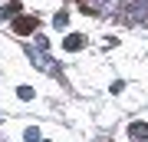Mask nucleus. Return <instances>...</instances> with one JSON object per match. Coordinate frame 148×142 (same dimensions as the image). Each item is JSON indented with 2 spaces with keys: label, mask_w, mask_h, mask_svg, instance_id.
Returning a JSON list of instances; mask_svg holds the SVG:
<instances>
[{
  "label": "nucleus",
  "mask_w": 148,
  "mask_h": 142,
  "mask_svg": "<svg viewBox=\"0 0 148 142\" xmlns=\"http://www.w3.org/2000/svg\"><path fill=\"white\" fill-rule=\"evenodd\" d=\"M122 20L128 26H145L148 23V0H128L125 10H122Z\"/></svg>",
  "instance_id": "1"
},
{
  "label": "nucleus",
  "mask_w": 148,
  "mask_h": 142,
  "mask_svg": "<svg viewBox=\"0 0 148 142\" xmlns=\"http://www.w3.org/2000/svg\"><path fill=\"white\" fill-rule=\"evenodd\" d=\"M43 50H46V40H36V46H27V56L33 60V66H40V69H43V73H53V76H59L56 63H53V60H49Z\"/></svg>",
  "instance_id": "2"
},
{
  "label": "nucleus",
  "mask_w": 148,
  "mask_h": 142,
  "mask_svg": "<svg viewBox=\"0 0 148 142\" xmlns=\"http://www.w3.org/2000/svg\"><path fill=\"white\" fill-rule=\"evenodd\" d=\"M128 136L135 142H148V126L145 122H132V129H128Z\"/></svg>",
  "instance_id": "3"
},
{
  "label": "nucleus",
  "mask_w": 148,
  "mask_h": 142,
  "mask_svg": "<svg viewBox=\"0 0 148 142\" xmlns=\"http://www.w3.org/2000/svg\"><path fill=\"white\" fill-rule=\"evenodd\" d=\"M30 30H36V17H20L16 20V33H30Z\"/></svg>",
  "instance_id": "4"
},
{
  "label": "nucleus",
  "mask_w": 148,
  "mask_h": 142,
  "mask_svg": "<svg viewBox=\"0 0 148 142\" xmlns=\"http://www.w3.org/2000/svg\"><path fill=\"white\" fill-rule=\"evenodd\" d=\"M20 10H23L20 3H3V10H0V17H3V20H10V17H16Z\"/></svg>",
  "instance_id": "5"
},
{
  "label": "nucleus",
  "mask_w": 148,
  "mask_h": 142,
  "mask_svg": "<svg viewBox=\"0 0 148 142\" xmlns=\"http://www.w3.org/2000/svg\"><path fill=\"white\" fill-rule=\"evenodd\" d=\"M63 46H66V50H73V53H76V50H82V37H79V33H73V37H69Z\"/></svg>",
  "instance_id": "6"
},
{
  "label": "nucleus",
  "mask_w": 148,
  "mask_h": 142,
  "mask_svg": "<svg viewBox=\"0 0 148 142\" xmlns=\"http://www.w3.org/2000/svg\"><path fill=\"white\" fill-rule=\"evenodd\" d=\"M53 23L59 26V30H63V26L69 23V13H66V10H63V13H56V17H53Z\"/></svg>",
  "instance_id": "7"
},
{
  "label": "nucleus",
  "mask_w": 148,
  "mask_h": 142,
  "mask_svg": "<svg viewBox=\"0 0 148 142\" xmlns=\"http://www.w3.org/2000/svg\"><path fill=\"white\" fill-rule=\"evenodd\" d=\"M16 96H20V99H33V89H30V86H20V89H16Z\"/></svg>",
  "instance_id": "8"
},
{
  "label": "nucleus",
  "mask_w": 148,
  "mask_h": 142,
  "mask_svg": "<svg viewBox=\"0 0 148 142\" xmlns=\"http://www.w3.org/2000/svg\"><path fill=\"white\" fill-rule=\"evenodd\" d=\"M23 136H27V142H40V132H36V129H27Z\"/></svg>",
  "instance_id": "9"
},
{
  "label": "nucleus",
  "mask_w": 148,
  "mask_h": 142,
  "mask_svg": "<svg viewBox=\"0 0 148 142\" xmlns=\"http://www.w3.org/2000/svg\"><path fill=\"white\" fill-rule=\"evenodd\" d=\"M112 3H115L119 10H125V3H128V0H112Z\"/></svg>",
  "instance_id": "10"
}]
</instances>
